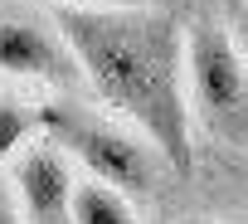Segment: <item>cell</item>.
Here are the masks:
<instances>
[{"label": "cell", "mask_w": 248, "mask_h": 224, "mask_svg": "<svg viewBox=\"0 0 248 224\" xmlns=\"http://www.w3.org/2000/svg\"><path fill=\"white\" fill-rule=\"evenodd\" d=\"M93 102L137 127L175 171L195 161L185 93V25L170 10H54Z\"/></svg>", "instance_id": "obj_1"}, {"label": "cell", "mask_w": 248, "mask_h": 224, "mask_svg": "<svg viewBox=\"0 0 248 224\" xmlns=\"http://www.w3.org/2000/svg\"><path fill=\"white\" fill-rule=\"evenodd\" d=\"M39 132L73 161L83 166V180H97L127 200H146L161 185V171L170 166L137 127L122 117L88 107L83 97H54L39 102Z\"/></svg>", "instance_id": "obj_2"}, {"label": "cell", "mask_w": 248, "mask_h": 224, "mask_svg": "<svg viewBox=\"0 0 248 224\" xmlns=\"http://www.w3.org/2000/svg\"><path fill=\"white\" fill-rule=\"evenodd\" d=\"M185 93L190 122L229 146H248V59L214 20L185 25Z\"/></svg>", "instance_id": "obj_3"}, {"label": "cell", "mask_w": 248, "mask_h": 224, "mask_svg": "<svg viewBox=\"0 0 248 224\" xmlns=\"http://www.w3.org/2000/svg\"><path fill=\"white\" fill-rule=\"evenodd\" d=\"M0 73L20 78V83H39L54 97H93L54 15L44 20L25 0L0 5Z\"/></svg>", "instance_id": "obj_4"}, {"label": "cell", "mask_w": 248, "mask_h": 224, "mask_svg": "<svg viewBox=\"0 0 248 224\" xmlns=\"http://www.w3.org/2000/svg\"><path fill=\"white\" fill-rule=\"evenodd\" d=\"M20 195V209L30 224H73V195H78V171L73 161L44 137L30 142L5 176Z\"/></svg>", "instance_id": "obj_5"}, {"label": "cell", "mask_w": 248, "mask_h": 224, "mask_svg": "<svg viewBox=\"0 0 248 224\" xmlns=\"http://www.w3.org/2000/svg\"><path fill=\"white\" fill-rule=\"evenodd\" d=\"M73 224H141V219H137V200L117 195V190H107L97 180H78Z\"/></svg>", "instance_id": "obj_6"}, {"label": "cell", "mask_w": 248, "mask_h": 224, "mask_svg": "<svg viewBox=\"0 0 248 224\" xmlns=\"http://www.w3.org/2000/svg\"><path fill=\"white\" fill-rule=\"evenodd\" d=\"M39 137V107L20 97H0V166H10Z\"/></svg>", "instance_id": "obj_7"}, {"label": "cell", "mask_w": 248, "mask_h": 224, "mask_svg": "<svg viewBox=\"0 0 248 224\" xmlns=\"http://www.w3.org/2000/svg\"><path fill=\"white\" fill-rule=\"evenodd\" d=\"M49 10H141L151 0H39Z\"/></svg>", "instance_id": "obj_8"}, {"label": "cell", "mask_w": 248, "mask_h": 224, "mask_svg": "<svg viewBox=\"0 0 248 224\" xmlns=\"http://www.w3.org/2000/svg\"><path fill=\"white\" fill-rule=\"evenodd\" d=\"M229 39H233L238 54L248 59V0H233V10H229Z\"/></svg>", "instance_id": "obj_9"}, {"label": "cell", "mask_w": 248, "mask_h": 224, "mask_svg": "<svg viewBox=\"0 0 248 224\" xmlns=\"http://www.w3.org/2000/svg\"><path fill=\"white\" fill-rule=\"evenodd\" d=\"M0 224H30V219H25V209H20V195H15V185H10V180H0Z\"/></svg>", "instance_id": "obj_10"}, {"label": "cell", "mask_w": 248, "mask_h": 224, "mask_svg": "<svg viewBox=\"0 0 248 224\" xmlns=\"http://www.w3.org/2000/svg\"><path fill=\"white\" fill-rule=\"evenodd\" d=\"M180 224H214V219H180Z\"/></svg>", "instance_id": "obj_11"}]
</instances>
